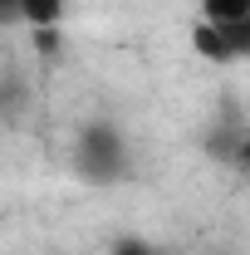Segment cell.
Masks as SVG:
<instances>
[{"mask_svg":"<svg viewBox=\"0 0 250 255\" xmlns=\"http://www.w3.org/2000/svg\"><path fill=\"white\" fill-rule=\"evenodd\" d=\"M64 5L69 0H15V15L25 25H34V30H49V25L64 20Z\"/></svg>","mask_w":250,"mask_h":255,"instance_id":"277c9868","label":"cell"},{"mask_svg":"<svg viewBox=\"0 0 250 255\" xmlns=\"http://www.w3.org/2000/svg\"><path fill=\"white\" fill-rule=\"evenodd\" d=\"M191 49H196L206 64L250 59V25H231V30H221V25H201V20H196V30H191Z\"/></svg>","mask_w":250,"mask_h":255,"instance_id":"7a4b0ae2","label":"cell"},{"mask_svg":"<svg viewBox=\"0 0 250 255\" xmlns=\"http://www.w3.org/2000/svg\"><path fill=\"white\" fill-rule=\"evenodd\" d=\"M74 172L84 182H123L132 172V152H127V137L118 132L113 123H89L79 132V147H74Z\"/></svg>","mask_w":250,"mask_h":255,"instance_id":"6da1fadb","label":"cell"},{"mask_svg":"<svg viewBox=\"0 0 250 255\" xmlns=\"http://www.w3.org/2000/svg\"><path fill=\"white\" fill-rule=\"evenodd\" d=\"M196 20L201 25H250V0H196Z\"/></svg>","mask_w":250,"mask_h":255,"instance_id":"3957f363","label":"cell"}]
</instances>
